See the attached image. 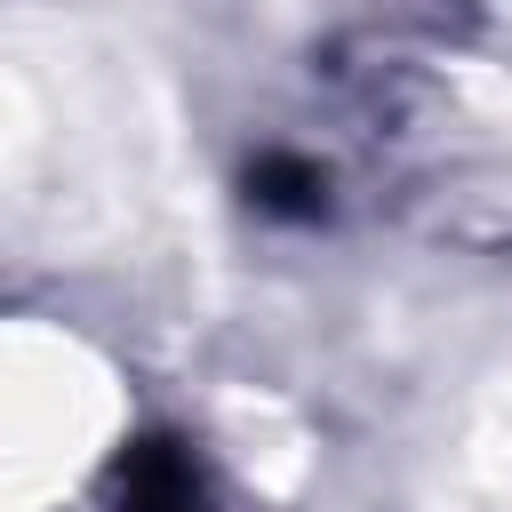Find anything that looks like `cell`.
I'll use <instances>...</instances> for the list:
<instances>
[{"mask_svg": "<svg viewBox=\"0 0 512 512\" xmlns=\"http://www.w3.org/2000/svg\"><path fill=\"white\" fill-rule=\"evenodd\" d=\"M120 512H208V496L168 440H144L120 464Z\"/></svg>", "mask_w": 512, "mask_h": 512, "instance_id": "1", "label": "cell"}]
</instances>
